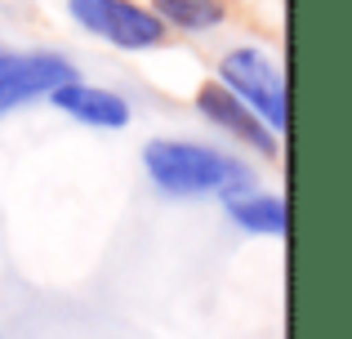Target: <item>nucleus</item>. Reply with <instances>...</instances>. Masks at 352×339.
Wrapping results in <instances>:
<instances>
[{
  "label": "nucleus",
  "instance_id": "6e6552de",
  "mask_svg": "<svg viewBox=\"0 0 352 339\" xmlns=\"http://www.w3.org/2000/svg\"><path fill=\"white\" fill-rule=\"evenodd\" d=\"M152 14L161 27L214 32L219 23H228V0H152Z\"/></svg>",
  "mask_w": 352,
  "mask_h": 339
},
{
  "label": "nucleus",
  "instance_id": "f257e3e1",
  "mask_svg": "<svg viewBox=\"0 0 352 339\" xmlns=\"http://www.w3.org/2000/svg\"><path fill=\"white\" fill-rule=\"evenodd\" d=\"M147 179L170 197H236L254 183V170L245 161L228 157L219 148L192 139H152L143 148Z\"/></svg>",
  "mask_w": 352,
  "mask_h": 339
},
{
  "label": "nucleus",
  "instance_id": "20e7f679",
  "mask_svg": "<svg viewBox=\"0 0 352 339\" xmlns=\"http://www.w3.org/2000/svg\"><path fill=\"white\" fill-rule=\"evenodd\" d=\"M67 80H76V67H72L63 54H50V50L0 54V112L54 94V89H63Z\"/></svg>",
  "mask_w": 352,
  "mask_h": 339
},
{
  "label": "nucleus",
  "instance_id": "7ed1b4c3",
  "mask_svg": "<svg viewBox=\"0 0 352 339\" xmlns=\"http://www.w3.org/2000/svg\"><path fill=\"white\" fill-rule=\"evenodd\" d=\"M67 9L76 27H85L89 36H103L116 50H156L165 41V27L138 0H67Z\"/></svg>",
  "mask_w": 352,
  "mask_h": 339
},
{
  "label": "nucleus",
  "instance_id": "f03ea898",
  "mask_svg": "<svg viewBox=\"0 0 352 339\" xmlns=\"http://www.w3.org/2000/svg\"><path fill=\"white\" fill-rule=\"evenodd\" d=\"M219 85L232 89L241 103L267 125V130H285L290 125V103H285V76L276 72V63L267 58L263 50H228L223 63H219Z\"/></svg>",
  "mask_w": 352,
  "mask_h": 339
},
{
  "label": "nucleus",
  "instance_id": "0eeeda50",
  "mask_svg": "<svg viewBox=\"0 0 352 339\" xmlns=\"http://www.w3.org/2000/svg\"><path fill=\"white\" fill-rule=\"evenodd\" d=\"M228 219L258 237H285V197H276V192H236V197H228Z\"/></svg>",
  "mask_w": 352,
  "mask_h": 339
},
{
  "label": "nucleus",
  "instance_id": "39448f33",
  "mask_svg": "<svg viewBox=\"0 0 352 339\" xmlns=\"http://www.w3.org/2000/svg\"><path fill=\"white\" fill-rule=\"evenodd\" d=\"M197 112L206 116L210 125H219L223 134L241 139L245 148L263 152V157H276V134L267 130V125L258 121V116L250 112L245 103H241L232 89H223V85H219V80H206V85L197 89Z\"/></svg>",
  "mask_w": 352,
  "mask_h": 339
},
{
  "label": "nucleus",
  "instance_id": "423d86ee",
  "mask_svg": "<svg viewBox=\"0 0 352 339\" xmlns=\"http://www.w3.org/2000/svg\"><path fill=\"white\" fill-rule=\"evenodd\" d=\"M54 107H63L67 116L94 125V130H125L129 125V103L116 89L103 85H85V80H67L63 89H54Z\"/></svg>",
  "mask_w": 352,
  "mask_h": 339
}]
</instances>
